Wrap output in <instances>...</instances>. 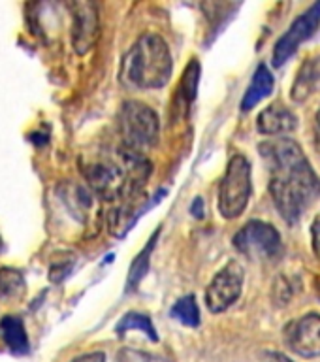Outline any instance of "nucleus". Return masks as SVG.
I'll return each instance as SVG.
<instances>
[{"mask_svg":"<svg viewBox=\"0 0 320 362\" xmlns=\"http://www.w3.org/2000/svg\"><path fill=\"white\" fill-rule=\"evenodd\" d=\"M259 149L268 164L270 194L277 211L288 225L298 223L320 197V177L302 147L290 138L262 141Z\"/></svg>","mask_w":320,"mask_h":362,"instance_id":"obj_1","label":"nucleus"},{"mask_svg":"<svg viewBox=\"0 0 320 362\" xmlns=\"http://www.w3.org/2000/svg\"><path fill=\"white\" fill-rule=\"evenodd\" d=\"M174 70L172 53L162 36L147 33L126 51L121 62V81L138 90L160 89Z\"/></svg>","mask_w":320,"mask_h":362,"instance_id":"obj_2","label":"nucleus"},{"mask_svg":"<svg viewBox=\"0 0 320 362\" xmlns=\"http://www.w3.org/2000/svg\"><path fill=\"white\" fill-rule=\"evenodd\" d=\"M253 192L251 163L245 155H234L228 160L219 185V211L225 219H237L245 211Z\"/></svg>","mask_w":320,"mask_h":362,"instance_id":"obj_3","label":"nucleus"},{"mask_svg":"<svg viewBox=\"0 0 320 362\" xmlns=\"http://www.w3.org/2000/svg\"><path fill=\"white\" fill-rule=\"evenodd\" d=\"M121 134L129 151L143 153L157 146L160 136L157 112L143 102H124L121 110Z\"/></svg>","mask_w":320,"mask_h":362,"instance_id":"obj_4","label":"nucleus"},{"mask_svg":"<svg viewBox=\"0 0 320 362\" xmlns=\"http://www.w3.org/2000/svg\"><path fill=\"white\" fill-rule=\"evenodd\" d=\"M234 247L249 259L273 260L283 257V240L275 226L264 221H249L234 236Z\"/></svg>","mask_w":320,"mask_h":362,"instance_id":"obj_5","label":"nucleus"},{"mask_svg":"<svg viewBox=\"0 0 320 362\" xmlns=\"http://www.w3.org/2000/svg\"><path fill=\"white\" fill-rule=\"evenodd\" d=\"M245 272L242 264L232 260L225 268H220L206 288V305L211 313H223L242 296Z\"/></svg>","mask_w":320,"mask_h":362,"instance_id":"obj_6","label":"nucleus"},{"mask_svg":"<svg viewBox=\"0 0 320 362\" xmlns=\"http://www.w3.org/2000/svg\"><path fill=\"white\" fill-rule=\"evenodd\" d=\"M320 27V2H315L307 10L294 19V23L288 27V30L277 40L273 47V66H283L290 57L298 51V47L309 40Z\"/></svg>","mask_w":320,"mask_h":362,"instance_id":"obj_7","label":"nucleus"},{"mask_svg":"<svg viewBox=\"0 0 320 362\" xmlns=\"http://www.w3.org/2000/svg\"><path fill=\"white\" fill-rule=\"evenodd\" d=\"M83 175L93 192L104 200L121 197L129 185V172L109 160H95L83 166Z\"/></svg>","mask_w":320,"mask_h":362,"instance_id":"obj_8","label":"nucleus"},{"mask_svg":"<svg viewBox=\"0 0 320 362\" xmlns=\"http://www.w3.org/2000/svg\"><path fill=\"white\" fill-rule=\"evenodd\" d=\"M285 344L292 353L304 358L320 356V315L307 313L285 327Z\"/></svg>","mask_w":320,"mask_h":362,"instance_id":"obj_9","label":"nucleus"},{"mask_svg":"<svg viewBox=\"0 0 320 362\" xmlns=\"http://www.w3.org/2000/svg\"><path fill=\"white\" fill-rule=\"evenodd\" d=\"M72 11V45L78 55H85L95 47L98 34H100V21H98V8L95 2H70Z\"/></svg>","mask_w":320,"mask_h":362,"instance_id":"obj_10","label":"nucleus"},{"mask_svg":"<svg viewBox=\"0 0 320 362\" xmlns=\"http://www.w3.org/2000/svg\"><path fill=\"white\" fill-rule=\"evenodd\" d=\"M298 127V117L292 110L283 104H271L260 112L256 119V129L260 134L273 136V138H288Z\"/></svg>","mask_w":320,"mask_h":362,"instance_id":"obj_11","label":"nucleus"},{"mask_svg":"<svg viewBox=\"0 0 320 362\" xmlns=\"http://www.w3.org/2000/svg\"><path fill=\"white\" fill-rule=\"evenodd\" d=\"M320 89V57L316 59H307L298 70V76L294 79L292 95L294 102H305L309 100L311 96L315 95Z\"/></svg>","mask_w":320,"mask_h":362,"instance_id":"obj_12","label":"nucleus"},{"mask_svg":"<svg viewBox=\"0 0 320 362\" xmlns=\"http://www.w3.org/2000/svg\"><path fill=\"white\" fill-rule=\"evenodd\" d=\"M273 87H275V79L271 76L270 68L266 64H260L254 70L253 79H251V83H249L242 98V112H251L254 106H259L260 102L273 93Z\"/></svg>","mask_w":320,"mask_h":362,"instance_id":"obj_13","label":"nucleus"},{"mask_svg":"<svg viewBox=\"0 0 320 362\" xmlns=\"http://www.w3.org/2000/svg\"><path fill=\"white\" fill-rule=\"evenodd\" d=\"M0 336L4 339V344L17 355H23V353L28 351L27 332H25V325H23L19 317H2V321H0Z\"/></svg>","mask_w":320,"mask_h":362,"instance_id":"obj_14","label":"nucleus"},{"mask_svg":"<svg viewBox=\"0 0 320 362\" xmlns=\"http://www.w3.org/2000/svg\"><path fill=\"white\" fill-rule=\"evenodd\" d=\"M25 294V276L16 268H0V300L16 302Z\"/></svg>","mask_w":320,"mask_h":362,"instance_id":"obj_15","label":"nucleus"},{"mask_svg":"<svg viewBox=\"0 0 320 362\" xmlns=\"http://www.w3.org/2000/svg\"><path fill=\"white\" fill-rule=\"evenodd\" d=\"M129 330H140V332L146 334L151 341H158V334L157 330H155V325H153L151 319L147 315H143V313L130 311V313H126V315L119 321L117 328H115L117 336H124Z\"/></svg>","mask_w":320,"mask_h":362,"instance_id":"obj_16","label":"nucleus"},{"mask_svg":"<svg viewBox=\"0 0 320 362\" xmlns=\"http://www.w3.org/2000/svg\"><path fill=\"white\" fill-rule=\"evenodd\" d=\"M172 317L185 327H198L200 325V310H198L196 298L192 294H186L172 305Z\"/></svg>","mask_w":320,"mask_h":362,"instance_id":"obj_17","label":"nucleus"},{"mask_svg":"<svg viewBox=\"0 0 320 362\" xmlns=\"http://www.w3.org/2000/svg\"><path fill=\"white\" fill-rule=\"evenodd\" d=\"M157 236H158V232L151 238V240H149L147 247L143 249L140 255H138V259L134 260V264H132V268H130L129 288H132L134 285H138L141 277H143V274L147 272V268H149V253H151L153 247H155V243H157Z\"/></svg>","mask_w":320,"mask_h":362,"instance_id":"obj_18","label":"nucleus"},{"mask_svg":"<svg viewBox=\"0 0 320 362\" xmlns=\"http://www.w3.org/2000/svg\"><path fill=\"white\" fill-rule=\"evenodd\" d=\"M311 247H313L316 260H320V211L313 219V225H311Z\"/></svg>","mask_w":320,"mask_h":362,"instance_id":"obj_19","label":"nucleus"},{"mask_svg":"<svg viewBox=\"0 0 320 362\" xmlns=\"http://www.w3.org/2000/svg\"><path fill=\"white\" fill-rule=\"evenodd\" d=\"M72 362H106V355L104 353H87V355H81L78 358H73Z\"/></svg>","mask_w":320,"mask_h":362,"instance_id":"obj_20","label":"nucleus"},{"mask_svg":"<svg viewBox=\"0 0 320 362\" xmlns=\"http://www.w3.org/2000/svg\"><path fill=\"white\" fill-rule=\"evenodd\" d=\"M266 362H294L288 356L281 355V353H268L266 355Z\"/></svg>","mask_w":320,"mask_h":362,"instance_id":"obj_21","label":"nucleus"},{"mask_svg":"<svg viewBox=\"0 0 320 362\" xmlns=\"http://www.w3.org/2000/svg\"><path fill=\"white\" fill-rule=\"evenodd\" d=\"M315 146L320 153V107L315 115Z\"/></svg>","mask_w":320,"mask_h":362,"instance_id":"obj_22","label":"nucleus"},{"mask_svg":"<svg viewBox=\"0 0 320 362\" xmlns=\"http://www.w3.org/2000/svg\"><path fill=\"white\" fill-rule=\"evenodd\" d=\"M2 247H4V243H2V238H0V251H2Z\"/></svg>","mask_w":320,"mask_h":362,"instance_id":"obj_23","label":"nucleus"}]
</instances>
